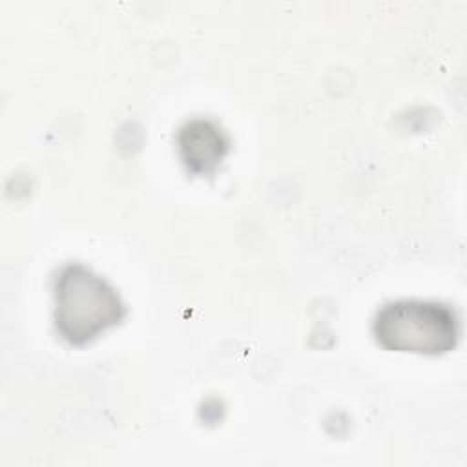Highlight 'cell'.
<instances>
[{
    "mask_svg": "<svg viewBox=\"0 0 467 467\" xmlns=\"http://www.w3.org/2000/svg\"><path fill=\"white\" fill-rule=\"evenodd\" d=\"M376 343L390 352L441 356L460 339V319L443 303L398 299L385 303L372 319Z\"/></svg>",
    "mask_w": 467,
    "mask_h": 467,
    "instance_id": "7a4b0ae2",
    "label": "cell"
},
{
    "mask_svg": "<svg viewBox=\"0 0 467 467\" xmlns=\"http://www.w3.org/2000/svg\"><path fill=\"white\" fill-rule=\"evenodd\" d=\"M230 151L226 131L210 119H192L177 131V153L188 173L197 177L219 170Z\"/></svg>",
    "mask_w": 467,
    "mask_h": 467,
    "instance_id": "3957f363",
    "label": "cell"
},
{
    "mask_svg": "<svg viewBox=\"0 0 467 467\" xmlns=\"http://www.w3.org/2000/svg\"><path fill=\"white\" fill-rule=\"evenodd\" d=\"M126 316L119 292L80 263L64 265L53 279V325L73 347L95 341Z\"/></svg>",
    "mask_w": 467,
    "mask_h": 467,
    "instance_id": "6da1fadb",
    "label": "cell"
}]
</instances>
